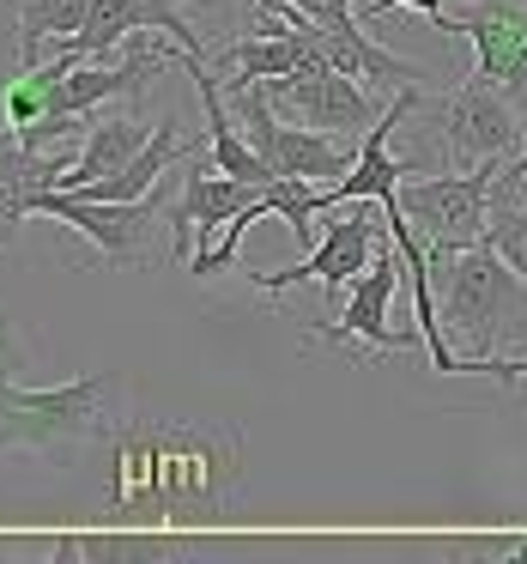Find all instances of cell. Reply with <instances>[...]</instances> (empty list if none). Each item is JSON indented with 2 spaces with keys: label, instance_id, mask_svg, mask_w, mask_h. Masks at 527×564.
<instances>
[{
  "label": "cell",
  "instance_id": "obj_1",
  "mask_svg": "<svg viewBox=\"0 0 527 564\" xmlns=\"http://www.w3.org/2000/svg\"><path fill=\"white\" fill-rule=\"evenodd\" d=\"M430 292H437L442 340L461 352L466 377L479 358H503L527 346V280L485 237L466 249H430Z\"/></svg>",
  "mask_w": 527,
  "mask_h": 564
},
{
  "label": "cell",
  "instance_id": "obj_2",
  "mask_svg": "<svg viewBox=\"0 0 527 564\" xmlns=\"http://www.w3.org/2000/svg\"><path fill=\"white\" fill-rule=\"evenodd\" d=\"M243 491V431L237 425H152V522L219 528L237 516Z\"/></svg>",
  "mask_w": 527,
  "mask_h": 564
},
{
  "label": "cell",
  "instance_id": "obj_3",
  "mask_svg": "<svg viewBox=\"0 0 527 564\" xmlns=\"http://www.w3.org/2000/svg\"><path fill=\"white\" fill-rule=\"evenodd\" d=\"M122 425H128V401L116 370H91V377L62 382V389L0 382V449L79 455V449H103Z\"/></svg>",
  "mask_w": 527,
  "mask_h": 564
},
{
  "label": "cell",
  "instance_id": "obj_4",
  "mask_svg": "<svg viewBox=\"0 0 527 564\" xmlns=\"http://www.w3.org/2000/svg\"><path fill=\"white\" fill-rule=\"evenodd\" d=\"M171 200H176V171H164V183L140 200H86L74 188H37L31 219H55L67 231H79L86 243H98V256L110 268H146V261H158V231L171 237Z\"/></svg>",
  "mask_w": 527,
  "mask_h": 564
},
{
  "label": "cell",
  "instance_id": "obj_5",
  "mask_svg": "<svg viewBox=\"0 0 527 564\" xmlns=\"http://www.w3.org/2000/svg\"><path fill=\"white\" fill-rule=\"evenodd\" d=\"M425 134L437 140L449 171H473V164H503L521 152L527 116H521V98L491 86L485 74H466L461 86H449L442 98L425 104Z\"/></svg>",
  "mask_w": 527,
  "mask_h": 564
},
{
  "label": "cell",
  "instance_id": "obj_6",
  "mask_svg": "<svg viewBox=\"0 0 527 564\" xmlns=\"http://www.w3.org/2000/svg\"><path fill=\"white\" fill-rule=\"evenodd\" d=\"M382 243H388V213H382V200H340V207H328L321 243L309 249L304 261L273 268V273H249V280H255V292H267L273 304H279L292 285H321V292H340V285H358V273L376 261Z\"/></svg>",
  "mask_w": 527,
  "mask_h": 564
},
{
  "label": "cell",
  "instance_id": "obj_7",
  "mask_svg": "<svg viewBox=\"0 0 527 564\" xmlns=\"http://www.w3.org/2000/svg\"><path fill=\"white\" fill-rule=\"evenodd\" d=\"M491 188H497V164H473V171L449 176H406L394 188V207L418 225L425 249H466L491 225Z\"/></svg>",
  "mask_w": 527,
  "mask_h": 564
},
{
  "label": "cell",
  "instance_id": "obj_8",
  "mask_svg": "<svg viewBox=\"0 0 527 564\" xmlns=\"http://www.w3.org/2000/svg\"><path fill=\"white\" fill-rule=\"evenodd\" d=\"M261 91H267V104L285 122L345 134V140H364L376 128V116L388 110V104H376V91H364V79L340 74V67H304V74L261 79Z\"/></svg>",
  "mask_w": 527,
  "mask_h": 564
},
{
  "label": "cell",
  "instance_id": "obj_9",
  "mask_svg": "<svg viewBox=\"0 0 527 564\" xmlns=\"http://www.w3.org/2000/svg\"><path fill=\"white\" fill-rule=\"evenodd\" d=\"M267 195L261 183H243V176H224L212 159L188 152L183 159V188L171 200V261H195L200 249H212L224 237V225L243 207Z\"/></svg>",
  "mask_w": 527,
  "mask_h": 564
},
{
  "label": "cell",
  "instance_id": "obj_10",
  "mask_svg": "<svg viewBox=\"0 0 527 564\" xmlns=\"http://www.w3.org/2000/svg\"><path fill=\"white\" fill-rule=\"evenodd\" d=\"M400 273H406V261H400V243H382L376 249V261H370L364 273H358V285H352V297H345L340 310H333L328 322H321L316 334H309V346H345V340H358L364 352H406V346H425V334H400L388 322V304H394V292H400Z\"/></svg>",
  "mask_w": 527,
  "mask_h": 564
},
{
  "label": "cell",
  "instance_id": "obj_11",
  "mask_svg": "<svg viewBox=\"0 0 527 564\" xmlns=\"http://www.w3.org/2000/svg\"><path fill=\"white\" fill-rule=\"evenodd\" d=\"M454 37L473 43V74L527 98V0H473L454 13Z\"/></svg>",
  "mask_w": 527,
  "mask_h": 564
},
{
  "label": "cell",
  "instance_id": "obj_12",
  "mask_svg": "<svg viewBox=\"0 0 527 564\" xmlns=\"http://www.w3.org/2000/svg\"><path fill=\"white\" fill-rule=\"evenodd\" d=\"M140 31H158V37H176V50L207 55L200 31L188 25V13L176 7V0H91L86 31H79L67 50H74L79 62H103V55H116L128 37H140Z\"/></svg>",
  "mask_w": 527,
  "mask_h": 564
},
{
  "label": "cell",
  "instance_id": "obj_13",
  "mask_svg": "<svg viewBox=\"0 0 527 564\" xmlns=\"http://www.w3.org/2000/svg\"><path fill=\"white\" fill-rule=\"evenodd\" d=\"M152 128H158V122H146L140 104H103V110H91L86 147L74 152L62 188H86V183H103V176L128 171V164L140 159V147L152 140Z\"/></svg>",
  "mask_w": 527,
  "mask_h": 564
},
{
  "label": "cell",
  "instance_id": "obj_14",
  "mask_svg": "<svg viewBox=\"0 0 527 564\" xmlns=\"http://www.w3.org/2000/svg\"><path fill=\"white\" fill-rule=\"evenodd\" d=\"M19 7V67H37L43 50H62L86 31L91 0H13Z\"/></svg>",
  "mask_w": 527,
  "mask_h": 564
},
{
  "label": "cell",
  "instance_id": "obj_15",
  "mask_svg": "<svg viewBox=\"0 0 527 564\" xmlns=\"http://www.w3.org/2000/svg\"><path fill=\"white\" fill-rule=\"evenodd\" d=\"M485 243L497 249V256L527 280V200H497V207H491Z\"/></svg>",
  "mask_w": 527,
  "mask_h": 564
},
{
  "label": "cell",
  "instance_id": "obj_16",
  "mask_svg": "<svg viewBox=\"0 0 527 564\" xmlns=\"http://www.w3.org/2000/svg\"><path fill=\"white\" fill-rule=\"evenodd\" d=\"M388 13H425L430 25L442 31V37H454V13L442 7V0H370L358 19H388Z\"/></svg>",
  "mask_w": 527,
  "mask_h": 564
},
{
  "label": "cell",
  "instance_id": "obj_17",
  "mask_svg": "<svg viewBox=\"0 0 527 564\" xmlns=\"http://www.w3.org/2000/svg\"><path fill=\"white\" fill-rule=\"evenodd\" d=\"M31 365V346H25V334H19V322L0 310V382H13L19 370Z\"/></svg>",
  "mask_w": 527,
  "mask_h": 564
},
{
  "label": "cell",
  "instance_id": "obj_18",
  "mask_svg": "<svg viewBox=\"0 0 527 564\" xmlns=\"http://www.w3.org/2000/svg\"><path fill=\"white\" fill-rule=\"evenodd\" d=\"M31 219V188H0V249L19 243V225Z\"/></svg>",
  "mask_w": 527,
  "mask_h": 564
},
{
  "label": "cell",
  "instance_id": "obj_19",
  "mask_svg": "<svg viewBox=\"0 0 527 564\" xmlns=\"http://www.w3.org/2000/svg\"><path fill=\"white\" fill-rule=\"evenodd\" d=\"M473 377H491L503 382V389H515V382H527V352H503V358H479Z\"/></svg>",
  "mask_w": 527,
  "mask_h": 564
},
{
  "label": "cell",
  "instance_id": "obj_20",
  "mask_svg": "<svg viewBox=\"0 0 527 564\" xmlns=\"http://www.w3.org/2000/svg\"><path fill=\"white\" fill-rule=\"evenodd\" d=\"M183 7H207V0H183Z\"/></svg>",
  "mask_w": 527,
  "mask_h": 564
},
{
  "label": "cell",
  "instance_id": "obj_21",
  "mask_svg": "<svg viewBox=\"0 0 527 564\" xmlns=\"http://www.w3.org/2000/svg\"><path fill=\"white\" fill-rule=\"evenodd\" d=\"M292 7H309V0H292Z\"/></svg>",
  "mask_w": 527,
  "mask_h": 564
},
{
  "label": "cell",
  "instance_id": "obj_22",
  "mask_svg": "<svg viewBox=\"0 0 527 564\" xmlns=\"http://www.w3.org/2000/svg\"><path fill=\"white\" fill-rule=\"evenodd\" d=\"M249 7H261V0H249Z\"/></svg>",
  "mask_w": 527,
  "mask_h": 564
},
{
  "label": "cell",
  "instance_id": "obj_23",
  "mask_svg": "<svg viewBox=\"0 0 527 564\" xmlns=\"http://www.w3.org/2000/svg\"><path fill=\"white\" fill-rule=\"evenodd\" d=\"M0 188H7V183H0Z\"/></svg>",
  "mask_w": 527,
  "mask_h": 564
}]
</instances>
